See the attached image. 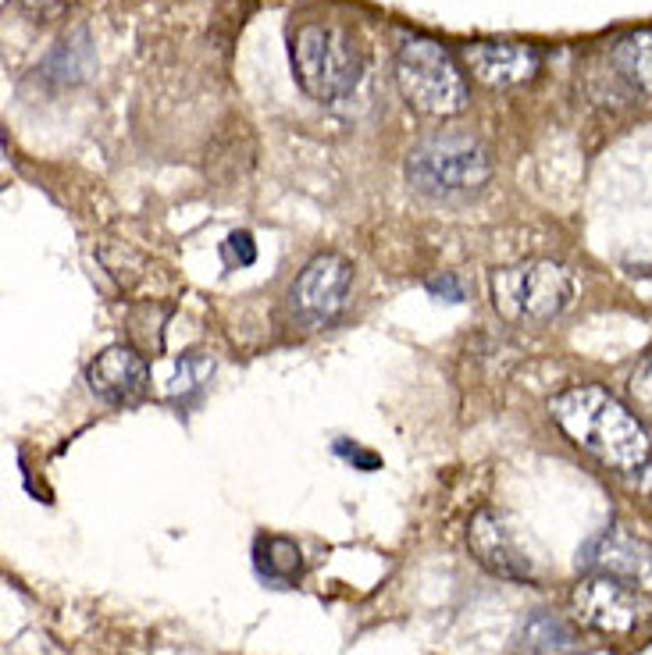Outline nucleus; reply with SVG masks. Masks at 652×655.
Segmentation results:
<instances>
[{
	"instance_id": "obj_1",
	"label": "nucleus",
	"mask_w": 652,
	"mask_h": 655,
	"mask_svg": "<svg viewBox=\"0 0 652 655\" xmlns=\"http://www.w3.org/2000/svg\"><path fill=\"white\" fill-rule=\"evenodd\" d=\"M557 428L617 478L645 485L652 474V438L645 424L602 385H575L549 399Z\"/></svg>"
},
{
	"instance_id": "obj_2",
	"label": "nucleus",
	"mask_w": 652,
	"mask_h": 655,
	"mask_svg": "<svg viewBox=\"0 0 652 655\" xmlns=\"http://www.w3.org/2000/svg\"><path fill=\"white\" fill-rule=\"evenodd\" d=\"M289 61L300 90L321 104H335L361 86L364 54L353 29L335 19H307L289 37Z\"/></svg>"
},
{
	"instance_id": "obj_3",
	"label": "nucleus",
	"mask_w": 652,
	"mask_h": 655,
	"mask_svg": "<svg viewBox=\"0 0 652 655\" xmlns=\"http://www.w3.org/2000/svg\"><path fill=\"white\" fill-rule=\"evenodd\" d=\"M396 86L403 101L428 118H453L467 107V79L460 61L453 58L443 40L421 37V32L400 40Z\"/></svg>"
},
{
	"instance_id": "obj_4",
	"label": "nucleus",
	"mask_w": 652,
	"mask_h": 655,
	"mask_svg": "<svg viewBox=\"0 0 652 655\" xmlns=\"http://www.w3.org/2000/svg\"><path fill=\"white\" fill-rule=\"evenodd\" d=\"M493 178V154L470 133H435L406 154V183L425 196H470Z\"/></svg>"
},
{
	"instance_id": "obj_5",
	"label": "nucleus",
	"mask_w": 652,
	"mask_h": 655,
	"mask_svg": "<svg viewBox=\"0 0 652 655\" xmlns=\"http://www.w3.org/2000/svg\"><path fill=\"white\" fill-rule=\"evenodd\" d=\"M488 292L499 318L514 324H546L575 303L578 278L557 260H525V264L493 271Z\"/></svg>"
},
{
	"instance_id": "obj_6",
	"label": "nucleus",
	"mask_w": 652,
	"mask_h": 655,
	"mask_svg": "<svg viewBox=\"0 0 652 655\" xmlns=\"http://www.w3.org/2000/svg\"><path fill=\"white\" fill-rule=\"evenodd\" d=\"M570 616L584 631L602 637H639L652 620V599L639 584L610 578V573H584L570 592Z\"/></svg>"
},
{
	"instance_id": "obj_7",
	"label": "nucleus",
	"mask_w": 652,
	"mask_h": 655,
	"mask_svg": "<svg viewBox=\"0 0 652 655\" xmlns=\"http://www.w3.org/2000/svg\"><path fill=\"white\" fill-rule=\"evenodd\" d=\"M467 545L475 560L503 581H535L539 560L517 523L499 510H478L467 523Z\"/></svg>"
},
{
	"instance_id": "obj_8",
	"label": "nucleus",
	"mask_w": 652,
	"mask_h": 655,
	"mask_svg": "<svg viewBox=\"0 0 652 655\" xmlns=\"http://www.w3.org/2000/svg\"><path fill=\"white\" fill-rule=\"evenodd\" d=\"M350 292H353V264L339 253H321L292 282L289 300L307 324H329L346 310Z\"/></svg>"
},
{
	"instance_id": "obj_9",
	"label": "nucleus",
	"mask_w": 652,
	"mask_h": 655,
	"mask_svg": "<svg viewBox=\"0 0 652 655\" xmlns=\"http://www.w3.org/2000/svg\"><path fill=\"white\" fill-rule=\"evenodd\" d=\"M464 64L478 82L496 90L531 82L542 69V51L520 40H470L464 46Z\"/></svg>"
},
{
	"instance_id": "obj_10",
	"label": "nucleus",
	"mask_w": 652,
	"mask_h": 655,
	"mask_svg": "<svg viewBox=\"0 0 652 655\" xmlns=\"http://www.w3.org/2000/svg\"><path fill=\"white\" fill-rule=\"evenodd\" d=\"M581 566L589 573H610V578L642 584L652 578V545L613 523L581 549Z\"/></svg>"
},
{
	"instance_id": "obj_11",
	"label": "nucleus",
	"mask_w": 652,
	"mask_h": 655,
	"mask_svg": "<svg viewBox=\"0 0 652 655\" xmlns=\"http://www.w3.org/2000/svg\"><path fill=\"white\" fill-rule=\"evenodd\" d=\"M86 382L93 388V396H101L104 403L128 406V403H139L146 396L151 367H146V360L133 346H107L90 364Z\"/></svg>"
},
{
	"instance_id": "obj_12",
	"label": "nucleus",
	"mask_w": 652,
	"mask_h": 655,
	"mask_svg": "<svg viewBox=\"0 0 652 655\" xmlns=\"http://www.w3.org/2000/svg\"><path fill=\"white\" fill-rule=\"evenodd\" d=\"M520 642L525 648L539 652V655H567L581 645V631L570 624L567 616L552 613V610H539L525 620V631H520Z\"/></svg>"
},
{
	"instance_id": "obj_13",
	"label": "nucleus",
	"mask_w": 652,
	"mask_h": 655,
	"mask_svg": "<svg viewBox=\"0 0 652 655\" xmlns=\"http://www.w3.org/2000/svg\"><path fill=\"white\" fill-rule=\"evenodd\" d=\"M613 64L634 90L652 96V25L634 29L613 43Z\"/></svg>"
},
{
	"instance_id": "obj_14",
	"label": "nucleus",
	"mask_w": 652,
	"mask_h": 655,
	"mask_svg": "<svg viewBox=\"0 0 652 655\" xmlns=\"http://www.w3.org/2000/svg\"><path fill=\"white\" fill-rule=\"evenodd\" d=\"M257 570L275 584H292L303 573L300 545L289 542V538H279V534L260 538L257 542Z\"/></svg>"
},
{
	"instance_id": "obj_15",
	"label": "nucleus",
	"mask_w": 652,
	"mask_h": 655,
	"mask_svg": "<svg viewBox=\"0 0 652 655\" xmlns=\"http://www.w3.org/2000/svg\"><path fill=\"white\" fill-rule=\"evenodd\" d=\"M83 51H90L86 46V32H79L75 40H64L58 51L51 54V61H46V75H61L64 82H75V79H83L86 72H90V64L93 61H75V54H83Z\"/></svg>"
},
{
	"instance_id": "obj_16",
	"label": "nucleus",
	"mask_w": 652,
	"mask_h": 655,
	"mask_svg": "<svg viewBox=\"0 0 652 655\" xmlns=\"http://www.w3.org/2000/svg\"><path fill=\"white\" fill-rule=\"evenodd\" d=\"M29 22H54L72 8V0H14Z\"/></svg>"
},
{
	"instance_id": "obj_17",
	"label": "nucleus",
	"mask_w": 652,
	"mask_h": 655,
	"mask_svg": "<svg viewBox=\"0 0 652 655\" xmlns=\"http://www.w3.org/2000/svg\"><path fill=\"white\" fill-rule=\"evenodd\" d=\"M628 385H631V392H634V399L652 409V350L639 360V364H634Z\"/></svg>"
},
{
	"instance_id": "obj_18",
	"label": "nucleus",
	"mask_w": 652,
	"mask_h": 655,
	"mask_svg": "<svg viewBox=\"0 0 652 655\" xmlns=\"http://www.w3.org/2000/svg\"><path fill=\"white\" fill-rule=\"evenodd\" d=\"M425 289L432 292V297L449 300V303H460V300H464V285H460V278H456V274H438V278H428Z\"/></svg>"
},
{
	"instance_id": "obj_19",
	"label": "nucleus",
	"mask_w": 652,
	"mask_h": 655,
	"mask_svg": "<svg viewBox=\"0 0 652 655\" xmlns=\"http://www.w3.org/2000/svg\"><path fill=\"white\" fill-rule=\"evenodd\" d=\"M228 253H232L242 268L253 264V260H257V246H253V236H250V232H232V236H228Z\"/></svg>"
}]
</instances>
